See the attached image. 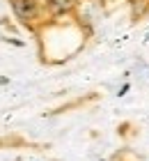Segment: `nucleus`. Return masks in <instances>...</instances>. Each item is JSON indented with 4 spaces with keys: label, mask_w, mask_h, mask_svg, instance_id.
Masks as SVG:
<instances>
[{
    "label": "nucleus",
    "mask_w": 149,
    "mask_h": 161,
    "mask_svg": "<svg viewBox=\"0 0 149 161\" xmlns=\"http://www.w3.org/2000/svg\"><path fill=\"white\" fill-rule=\"evenodd\" d=\"M12 9L21 23H32L39 16V5L37 0H12Z\"/></svg>",
    "instance_id": "obj_1"
},
{
    "label": "nucleus",
    "mask_w": 149,
    "mask_h": 161,
    "mask_svg": "<svg viewBox=\"0 0 149 161\" xmlns=\"http://www.w3.org/2000/svg\"><path fill=\"white\" fill-rule=\"evenodd\" d=\"M46 7L53 16H62L76 7V0H46Z\"/></svg>",
    "instance_id": "obj_2"
}]
</instances>
